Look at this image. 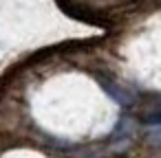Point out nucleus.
Segmentation results:
<instances>
[{
	"instance_id": "nucleus-1",
	"label": "nucleus",
	"mask_w": 161,
	"mask_h": 158,
	"mask_svg": "<svg viewBox=\"0 0 161 158\" xmlns=\"http://www.w3.org/2000/svg\"><path fill=\"white\" fill-rule=\"evenodd\" d=\"M99 84H102V88H104L117 103H121V105H132V103H135V92H132L128 86H124V84H119V81H113V79H99Z\"/></svg>"
}]
</instances>
